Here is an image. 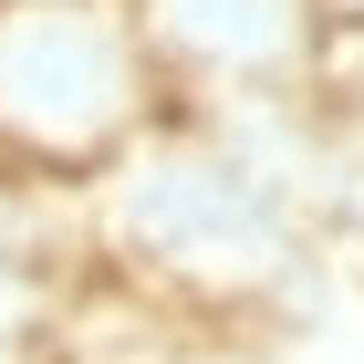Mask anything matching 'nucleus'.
<instances>
[{"instance_id":"1","label":"nucleus","mask_w":364,"mask_h":364,"mask_svg":"<svg viewBox=\"0 0 364 364\" xmlns=\"http://www.w3.org/2000/svg\"><path fill=\"white\" fill-rule=\"evenodd\" d=\"M156 53L114 0H0V156L31 177L114 167L156 136Z\"/></svg>"},{"instance_id":"2","label":"nucleus","mask_w":364,"mask_h":364,"mask_svg":"<svg viewBox=\"0 0 364 364\" xmlns=\"http://www.w3.org/2000/svg\"><path fill=\"white\" fill-rule=\"evenodd\" d=\"M114 240L167 281H260L291 260V177L219 136H136L114 156Z\"/></svg>"},{"instance_id":"3","label":"nucleus","mask_w":364,"mask_h":364,"mask_svg":"<svg viewBox=\"0 0 364 364\" xmlns=\"http://www.w3.org/2000/svg\"><path fill=\"white\" fill-rule=\"evenodd\" d=\"M156 73L208 105H250L271 84H302L323 63V11L312 0H146L136 11Z\"/></svg>"}]
</instances>
